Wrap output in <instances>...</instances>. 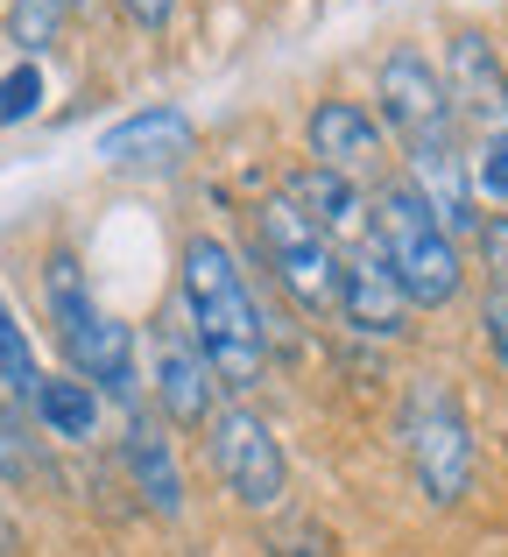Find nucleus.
Instances as JSON below:
<instances>
[{"mask_svg":"<svg viewBox=\"0 0 508 557\" xmlns=\"http://www.w3.org/2000/svg\"><path fill=\"white\" fill-rule=\"evenodd\" d=\"M177 283H184V318H191V339L206 354L212 381L226 395H255L261 374H269V318H261L234 247L212 240V233H191Z\"/></svg>","mask_w":508,"mask_h":557,"instance_id":"obj_1","label":"nucleus"},{"mask_svg":"<svg viewBox=\"0 0 508 557\" xmlns=\"http://www.w3.org/2000/svg\"><path fill=\"white\" fill-rule=\"evenodd\" d=\"M368 205H374V247H382V261L396 269L402 297H410L417 311H445V304L459 297V283H467L459 240L431 219V205L417 198L410 177H388Z\"/></svg>","mask_w":508,"mask_h":557,"instance_id":"obj_2","label":"nucleus"},{"mask_svg":"<svg viewBox=\"0 0 508 557\" xmlns=\"http://www.w3.org/2000/svg\"><path fill=\"white\" fill-rule=\"evenodd\" d=\"M42 297H50V325H57V346H64L71 374L107 395H135V332L113 311H99V297L85 289V269L71 255H50Z\"/></svg>","mask_w":508,"mask_h":557,"instance_id":"obj_3","label":"nucleus"},{"mask_svg":"<svg viewBox=\"0 0 508 557\" xmlns=\"http://www.w3.org/2000/svg\"><path fill=\"white\" fill-rule=\"evenodd\" d=\"M402 451H410L417 494H424L431 508L467 502V487H473V431H467V409L453 403V388L417 381L410 409H402Z\"/></svg>","mask_w":508,"mask_h":557,"instance_id":"obj_4","label":"nucleus"},{"mask_svg":"<svg viewBox=\"0 0 508 557\" xmlns=\"http://www.w3.org/2000/svg\"><path fill=\"white\" fill-rule=\"evenodd\" d=\"M206 451H212V473H220V487L234 494L240 508H255V516H269V508L289 494V459H283L275 431L255 417L248 403H220V409H212Z\"/></svg>","mask_w":508,"mask_h":557,"instance_id":"obj_5","label":"nucleus"},{"mask_svg":"<svg viewBox=\"0 0 508 557\" xmlns=\"http://www.w3.org/2000/svg\"><path fill=\"white\" fill-rule=\"evenodd\" d=\"M255 233H261V255H269L275 283H283L303 311H339V247H332L297 205L269 198L255 212Z\"/></svg>","mask_w":508,"mask_h":557,"instance_id":"obj_6","label":"nucleus"},{"mask_svg":"<svg viewBox=\"0 0 508 557\" xmlns=\"http://www.w3.org/2000/svg\"><path fill=\"white\" fill-rule=\"evenodd\" d=\"M374 99H382V127L417 149V141H438V135H459V113L445 99V71L431 64L424 50H388L382 71H374Z\"/></svg>","mask_w":508,"mask_h":557,"instance_id":"obj_7","label":"nucleus"},{"mask_svg":"<svg viewBox=\"0 0 508 557\" xmlns=\"http://www.w3.org/2000/svg\"><path fill=\"white\" fill-rule=\"evenodd\" d=\"M149 388H156V409H163L177 431H206L212 409H220V381H212L198 339L177 332V325H163L149 339Z\"/></svg>","mask_w":508,"mask_h":557,"instance_id":"obj_8","label":"nucleus"},{"mask_svg":"<svg viewBox=\"0 0 508 557\" xmlns=\"http://www.w3.org/2000/svg\"><path fill=\"white\" fill-rule=\"evenodd\" d=\"M410 311H417V304L402 297V283H396V269L382 261V247H374V240L346 247V255H339V318H346V325L368 332V339H402V332H410Z\"/></svg>","mask_w":508,"mask_h":557,"instance_id":"obj_9","label":"nucleus"},{"mask_svg":"<svg viewBox=\"0 0 508 557\" xmlns=\"http://www.w3.org/2000/svg\"><path fill=\"white\" fill-rule=\"evenodd\" d=\"M303 141H311L318 170H339V177H354V184L382 177L388 141H382V121H374L360 99H318L311 121H303Z\"/></svg>","mask_w":508,"mask_h":557,"instance_id":"obj_10","label":"nucleus"},{"mask_svg":"<svg viewBox=\"0 0 508 557\" xmlns=\"http://www.w3.org/2000/svg\"><path fill=\"white\" fill-rule=\"evenodd\" d=\"M445 99H453L459 127H508V64L495 50V36L481 28H459L445 42Z\"/></svg>","mask_w":508,"mask_h":557,"instance_id":"obj_11","label":"nucleus"},{"mask_svg":"<svg viewBox=\"0 0 508 557\" xmlns=\"http://www.w3.org/2000/svg\"><path fill=\"white\" fill-rule=\"evenodd\" d=\"M410 156V184H417V198L431 205V219H438L453 240H473L481 233V212H473V156H459V135H438V141H417V149H402Z\"/></svg>","mask_w":508,"mask_h":557,"instance_id":"obj_12","label":"nucleus"},{"mask_svg":"<svg viewBox=\"0 0 508 557\" xmlns=\"http://www.w3.org/2000/svg\"><path fill=\"white\" fill-rule=\"evenodd\" d=\"M283 198L297 205L303 219H311L318 233H325L332 247H360V240H374V205H368V190H360L354 177H339V170H318V163H303V170H289V184H283Z\"/></svg>","mask_w":508,"mask_h":557,"instance_id":"obj_13","label":"nucleus"},{"mask_svg":"<svg viewBox=\"0 0 508 557\" xmlns=\"http://www.w3.org/2000/svg\"><path fill=\"white\" fill-rule=\"evenodd\" d=\"M184 149H191V113L184 107H141L99 135V163L113 170H156V163H177Z\"/></svg>","mask_w":508,"mask_h":557,"instance_id":"obj_14","label":"nucleus"},{"mask_svg":"<svg viewBox=\"0 0 508 557\" xmlns=\"http://www.w3.org/2000/svg\"><path fill=\"white\" fill-rule=\"evenodd\" d=\"M121 459H127V480H135V494L156 508V516H184V473H177V451H170V437L156 431L149 417L127 423Z\"/></svg>","mask_w":508,"mask_h":557,"instance_id":"obj_15","label":"nucleus"},{"mask_svg":"<svg viewBox=\"0 0 508 557\" xmlns=\"http://www.w3.org/2000/svg\"><path fill=\"white\" fill-rule=\"evenodd\" d=\"M36 423L50 437H64V445H85V437H99V388L92 381H78V374H42V388H36Z\"/></svg>","mask_w":508,"mask_h":557,"instance_id":"obj_16","label":"nucleus"},{"mask_svg":"<svg viewBox=\"0 0 508 557\" xmlns=\"http://www.w3.org/2000/svg\"><path fill=\"white\" fill-rule=\"evenodd\" d=\"M71 22V0H8V42L22 57H42Z\"/></svg>","mask_w":508,"mask_h":557,"instance_id":"obj_17","label":"nucleus"},{"mask_svg":"<svg viewBox=\"0 0 508 557\" xmlns=\"http://www.w3.org/2000/svg\"><path fill=\"white\" fill-rule=\"evenodd\" d=\"M0 381H8V395H22V403H36V388H42V368H36V354H28V332L14 325L8 297H0Z\"/></svg>","mask_w":508,"mask_h":557,"instance_id":"obj_18","label":"nucleus"},{"mask_svg":"<svg viewBox=\"0 0 508 557\" xmlns=\"http://www.w3.org/2000/svg\"><path fill=\"white\" fill-rule=\"evenodd\" d=\"M36 107H42V64H36V57H22V64L0 78V127H22Z\"/></svg>","mask_w":508,"mask_h":557,"instance_id":"obj_19","label":"nucleus"},{"mask_svg":"<svg viewBox=\"0 0 508 557\" xmlns=\"http://www.w3.org/2000/svg\"><path fill=\"white\" fill-rule=\"evenodd\" d=\"M473 190L487 205H508V127H487L481 156H473Z\"/></svg>","mask_w":508,"mask_h":557,"instance_id":"obj_20","label":"nucleus"},{"mask_svg":"<svg viewBox=\"0 0 508 557\" xmlns=\"http://www.w3.org/2000/svg\"><path fill=\"white\" fill-rule=\"evenodd\" d=\"M481 339L495 354V368L508 374V275H487V297H481Z\"/></svg>","mask_w":508,"mask_h":557,"instance_id":"obj_21","label":"nucleus"},{"mask_svg":"<svg viewBox=\"0 0 508 557\" xmlns=\"http://www.w3.org/2000/svg\"><path fill=\"white\" fill-rule=\"evenodd\" d=\"M481 255H487V275H508V212H495V219H481Z\"/></svg>","mask_w":508,"mask_h":557,"instance_id":"obj_22","label":"nucleus"},{"mask_svg":"<svg viewBox=\"0 0 508 557\" xmlns=\"http://www.w3.org/2000/svg\"><path fill=\"white\" fill-rule=\"evenodd\" d=\"M121 14L135 28H149V36H163V28L177 22V0H121Z\"/></svg>","mask_w":508,"mask_h":557,"instance_id":"obj_23","label":"nucleus"},{"mask_svg":"<svg viewBox=\"0 0 508 557\" xmlns=\"http://www.w3.org/2000/svg\"><path fill=\"white\" fill-rule=\"evenodd\" d=\"M14 544H22V530H14V516H8V508H0V557H8Z\"/></svg>","mask_w":508,"mask_h":557,"instance_id":"obj_24","label":"nucleus"}]
</instances>
